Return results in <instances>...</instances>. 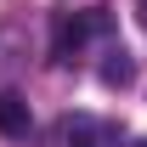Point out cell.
Instances as JSON below:
<instances>
[{"mask_svg":"<svg viewBox=\"0 0 147 147\" xmlns=\"http://www.w3.org/2000/svg\"><path fill=\"white\" fill-rule=\"evenodd\" d=\"M108 28H113L108 6H91V11H51V51L57 57H74L91 34H108Z\"/></svg>","mask_w":147,"mask_h":147,"instance_id":"cell-1","label":"cell"},{"mask_svg":"<svg viewBox=\"0 0 147 147\" xmlns=\"http://www.w3.org/2000/svg\"><path fill=\"white\" fill-rule=\"evenodd\" d=\"M62 147H119V125L91 119V113H74L62 125Z\"/></svg>","mask_w":147,"mask_h":147,"instance_id":"cell-2","label":"cell"},{"mask_svg":"<svg viewBox=\"0 0 147 147\" xmlns=\"http://www.w3.org/2000/svg\"><path fill=\"white\" fill-rule=\"evenodd\" d=\"M28 130H34V113H28V102H23L17 91H0V136L23 142Z\"/></svg>","mask_w":147,"mask_h":147,"instance_id":"cell-3","label":"cell"},{"mask_svg":"<svg viewBox=\"0 0 147 147\" xmlns=\"http://www.w3.org/2000/svg\"><path fill=\"white\" fill-rule=\"evenodd\" d=\"M130 79H136V62H130L125 51H108V62H102V85H119V91H125Z\"/></svg>","mask_w":147,"mask_h":147,"instance_id":"cell-4","label":"cell"},{"mask_svg":"<svg viewBox=\"0 0 147 147\" xmlns=\"http://www.w3.org/2000/svg\"><path fill=\"white\" fill-rule=\"evenodd\" d=\"M130 147H147V142H130Z\"/></svg>","mask_w":147,"mask_h":147,"instance_id":"cell-5","label":"cell"}]
</instances>
